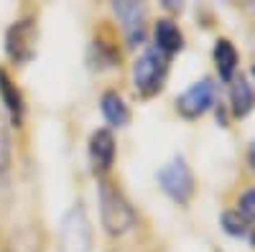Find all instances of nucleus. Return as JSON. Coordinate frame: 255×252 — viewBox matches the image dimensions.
Returning a JSON list of instances; mask_svg holds the SVG:
<instances>
[{
	"instance_id": "7",
	"label": "nucleus",
	"mask_w": 255,
	"mask_h": 252,
	"mask_svg": "<svg viewBox=\"0 0 255 252\" xmlns=\"http://www.w3.org/2000/svg\"><path fill=\"white\" fill-rule=\"evenodd\" d=\"M113 13L123 23V33H125L128 46L130 49L140 46L145 41V13H148V8L143 3H133V0H118V3H113Z\"/></svg>"
},
{
	"instance_id": "19",
	"label": "nucleus",
	"mask_w": 255,
	"mask_h": 252,
	"mask_svg": "<svg viewBox=\"0 0 255 252\" xmlns=\"http://www.w3.org/2000/svg\"><path fill=\"white\" fill-rule=\"evenodd\" d=\"M163 8H168V10H181V5H176L174 0H163Z\"/></svg>"
},
{
	"instance_id": "3",
	"label": "nucleus",
	"mask_w": 255,
	"mask_h": 252,
	"mask_svg": "<svg viewBox=\"0 0 255 252\" xmlns=\"http://www.w3.org/2000/svg\"><path fill=\"white\" fill-rule=\"evenodd\" d=\"M59 252H92V224L82 201H74L61 217Z\"/></svg>"
},
{
	"instance_id": "12",
	"label": "nucleus",
	"mask_w": 255,
	"mask_h": 252,
	"mask_svg": "<svg viewBox=\"0 0 255 252\" xmlns=\"http://www.w3.org/2000/svg\"><path fill=\"white\" fill-rule=\"evenodd\" d=\"M230 107L235 117H248L255 110V87L243 74H235L230 82Z\"/></svg>"
},
{
	"instance_id": "10",
	"label": "nucleus",
	"mask_w": 255,
	"mask_h": 252,
	"mask_svg": "<svg viewBox=\"0 0 255 252\" xmlns=\"http://www.w3.org/2000/svg\"><path fill=\"white\" fill-rule=\"evenodd\" d=\"M153 46L168 59L184 49V33L171 18H161L153 26Z\"/></svg>"
},
{
	"instance_id": "15",
	"label": "nucleus",
	"mask_w": 255,
	"mask_h": 252,
	"mask_svg": "<svg viewBox=\"0 0 255 252\" xmlns=\"http://www.w3.org/2000/svg\"><path fill=\"white\" fill-rule=\"evenodd\" d=\"M220 224L222 229L230 235V237H238V240H250L255 245V227H250L238 212H225L220 217Z\"/></svg>"
},
{
	"instance_id": "8",
	"label": "nucleus",
	"mask_w": 255,
	"mask_h": 252,
	"mask_svg": "<svg viewBox=\"0 0 255 252\" xmlns=\"http://www.w3.org/2000/svg\"><path fill=\"white\" fill-rule=\"evenodd\" d=\"M90 163L95 173H108L115 166V156H118V145H115V135L108 128H97L90 135Z\"/></svg>"
},
{
	"instance_id": "6",
	"label": "nucleus",
	"mask_w": 255,
	"mask_h": 252,
	"mask_svg": "<svg viewBox=\"0 0 255 252\" xmlns=\"http://www.w3.org/2000/svg\"><path fill=\"white\" fill-rule=\"evenodd\" d=\"M215 99H217V84L215 79H199L194 82L189 89H184L176 99V112L184 120H197L202 115H207L212 107H215Z\"/></svg>"
},
{
	"instance_id": "2",
	"label": "nucleus",
	"mask_w": 255,
	"mask_h": 252,
	"mask_svg": "<svg viewBox=\"0 0 255 252\" xmlns=\"http://www.w3.org/2000/svg\"><path fill=\"white\" fill-rule=\"evenodd\" d=\"M168 77V56H163L156 46L145 49L133 64V87L140 97H153L163 89Z\"/></svg>"
},
{
	"instance_id": "11",
	"label": "nucleus",
	"mask_w": 255,
	"mask_h": 252,
	"mask_svg": "<svg viewBox=\"0 0 255 252\" xmlns=\"http://www.w3.org/2000/svg\"><path fill=\"white\" fill-rule=\"evenodd\" d=\"M100 112L110 128H125L130 122V107L118 89H105L100 97Z\"/></svg>"
},
{
	"instance_id": "9",
	"label": "nucleus",
	"mask_w": 255,
	"mask_h": 252,
	"mask_svg": "<svg viewBox=\"0 0 255 252\" xmlns=\"http://www.w3.org/2000/svg\"><path fill=\"white\" fill-rule=\"evenodd\" d=\"M0 102H3V107L10 117V125L13 128H20L26 120V97L3 67H0Z\"/></svg>"
},
{
	"instance_id": "20",
	"label": "nucleus",
	"mask_w": 255,
	"mask_h": 252,
	"mask_svg": "<svg viewBox=\"0 0 255 252\" xmlns=\"http://www.w3.org/2000/svg\"><path fill=\"white\" fill-rule=\"evenodd\" d=\"M250 74H253V79H255V64H253V69H250Z\"/></svg>"
},
{
	"instance_id": "5",
	"label": "nucleus",
	"mask_w": 255,
	"mask_h": 252,
	"mask_svg": "<svg viewBox=\"0 0 255 252\" xmlns=\"http://www.w3.org/2000/svg\"><path fill=\"white\" fill-rule=\"evenodd\" d=\"M36 41H38V26H36V18L26 15V18H18L8 26L5 31V54L13 61L15 67H26L36 59Z\"/></svg>"
},
{
	"instance_id": "16",
	"label": "nucleus",
	"mask_w": 255,
	"mask_h": 252,
	"mask_svg": "<svg viewBox=\"0 0 255 252\" xmlns=\"http://www.w3.org/2000/svg\"><path fill=\"white\" fill-rule=\"evenodd\" d=\"M238 214H240L248 224H250V222L255 224V186L248 188V191L238 199Z\"/></svg>"
},
{
	"instance_id": "18",
	"label": "nucleus",
	"mask_w": 255,
	"mask_h": 252,
	"mask_svg": "<svg viewBox=\"0 0 255 252\" xmlns=\"http://www.w3.org/2000/svg\"><path fill=\"white\" fill-rule=\"evenodd\" d=\"M245 158H248V166H250V171L255 173V140H250V145H248V153H245Z\"/></svg>"
},
{
	"instance_id": "14",
	"label": "nucleus",
	"mask_w": 255,
	"mask_h": 252,
	"mask_svg": "<svg viewBox=\"0 0 255 252\" xmlns=\"http://www.w3.org/2000/svg\"><path fill=\"white\" fill-rule=\"evenodd\" d=\"M87 61L92 64V69H113V67H118V61H120V54H118V49L113 46V44H105V41H92L90 44V56H87Z\"/></svg>"
},
{
	"instance_id": "4",
	"label": "nucleus",
	"mask_w": 255,
	"mask_h": 252,
	"mask_svg": "<svg viewBox=\"0 0 255 252\" xmlns=\"http://www.w3.org/2000/svg\"><path fill=\"white\" fill-rule=\"evenodd\" d=\"M156 181L161 186V191L179 206H186L197 191L194 173H191L184 156H174L166 166H161V171L156 173Z\"/></svg>"
},
{
	"instance_id": "1",
	"label": "nucleus",
	"mask_w": 255,
	"mask_h": 252,
	"mask_svg": "<svg viewBox=\"0 0 255 252\" xmlns=\"http://www.w3.org/2000/svg\"><path fill=\"white\" fill-rule=\"evenodd\" d=\"M97 201H100V222L102 229L110 237H123L128 232H133L138 224V212L133 209V204L128 201V196L120 191V188L102 178L97 183Z\"/></svg>"
},
{
	"instance_id": "17",
	"label": "nucleus",
	"mask_w": 255,
	"mask_h": 252,
	"mask_svg": "<svg viewBox=\"0 0 255 252\" xmlns=\"http://www.w3.org/2000/svg\"><path fill=\"white\" fill-rule=\"evenodd\" d=\"M10 168V138L5 130H0V178L8 173Z\"/></svg>"
},
{
	"instance_id": "13",
	"label": "nucleus",
	"mask_w": 255,
	"mask_h": 252,
	"mask_svg": "<svg viewBox=\"0 0 255 252\" xmlns=\"http://www.w3.org/2000/svg\"><path fill=\"white\" fill-rule=\"evenodd\" d=\"M212 56H215V67H217V72H220V79L230 84L232 77H235V72H238V61H240L238 49L232 46V41H227V38H217V41H215V51H212Z\"/></svg>"
},
{
	"instance_id": "21",
	"label": "nucleus",
	"mask_w": 255,
	"mask_h": 252,
	"mask_svg": "<svg viewBox=\"0 0 255 252\" xmlns=\"http://www.w3.org/2000/svg\"><path fill=\"white\" fill-rule=\"evenodd\" d=\"M110 252H123V250H110Z\"/></svg>"
}]
</instances>
